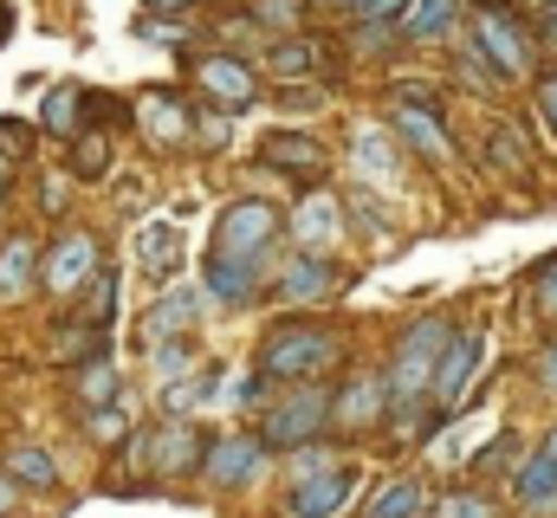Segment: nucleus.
Masks as SVG:
<instances>
[{
    "instance_id": "1",
    "label": "nucleus",
    "mask_w": 557,
    "mask_h": 518,
    "mask_svg": "<svg viewBox=\"0 0 557 518\" xmlns=\"http://www.w3.org/2000/svg\"><path fill=\"white\" fill-rule=\"evenodd\" d=\"M337 363V337L324 331V324H311V318H292V324H278L273 337H267V350H260V370L273 377V383H318L324 370Z\"/></svg>"
},
{
    "instance_id": "2",
    "label": "nucleus",
    "mask_w": 557,
    "mask_h": 518,
    "mask_svg": "<svg viewBox=\"0 0 557 518\" xmlns=\"http://www.w3.org/2000/svg\"><path fill=\"white\" fill-rule=\"evenodd\" d=\"M331 421H337V388L292 383L273 408L260 415V441H267V447H311V441H324Z\"/></svg>"
},
{
    "instance_id": "3",
    "label": "nucleus",
    "mask_w": 557,
    "mask_h": 518,
    "mask_svg": "<svg viewBox=\"0 0 557 518\" xmlns=\"http://www.w3.org/2000/svg\"><path fill=\"white\" fill-rule=\"evenodd\" d=\"M447 344H454V324H447L441 311H428V318H416V324L403 331V344H396V357H389V388H396V402L434 395V370H441Z\"/></svg>"
},
{
    "instance_id": "4",
    "label": "nucleus",
    "mask_w": 557,
    "mask_h": 518,
    "mask_svg": "<svg viewBox=\"0 0 557 518\" xmlns=\"http://www.w3.org/2000/svg\"><path fill=\"white\" fill-rule=\"evenodd\" d=\"M473 52H480L486 65H499L506 78L532 72V33H525V20H519L506 0H480V7H473Z\"/></svg>"
},
{
    "instance_id": "5",
    "label": "nucleus",
    "mask_w": 557,
    "mask_h": 518,
    "mask_svg": "<svg viewBox=\"0 0 557 518\" xmlns=\"http://www.w3.org/2000/svg\"><path fill=\"white\" fill-rule=\"evenodd\" d=\"M357 486H363V467L357 460H337L331 473H311V480L292 486L285 518H344V506L357 499Z\"/></svg>"
},
{
    "instance_id": "6",
    "label": "nucleus",
    "mask_w": 557,
    "mask_h": 518,
    "mask_svg": "<svg viewBox=\"0 0 557 518\" xmlns=\"http://www.w3.org/2000/svg\"><path fill=\"white\" fill-rule=\"evenodd\" d=\"M389 408H396L389 370H363V377H350V383L337 388V428H344V434H370V428H383Z\"/></svg>"
},
{
    "instance_id": "7",
    "label": "nucleus",
    "mask_w": 557,
    "mask_h": 518,
    "mask_svg": "<svg viewBox=\"0 0 557 518\" xmlns=\"http://www.w3.org/2000/svg\"><path fill=\"white\" fill-rule=\"evenodd\" d=\"M98 240L85 234V227H72V234H59L52 247H46V292L52 298H72L78 285H98Z\"/></svg>"
},
{
    "instance_id": "8",
    "label": "nucleus",
    "mask_w": 557,
    "mask_h": 518,
    "mask_svg": "<svg viewBox=\"0 0 557 518\" xmlns=\"http://www.w3.org/2000/svg\"><path fill=\"white\" fill-rule=\"evenodd\" d=\"M267 441L260 434H227V441H208V460H201V473L221 486V493H240V486H253L260 480V467H267Z\"/></svg>"
},
{
    "instance_id": "9",
    "label": "nucleus",
    "mask_w": 557,
    "mask_h": 518,
    "mask_svg": "<svg viewBox=\"0 0 557 518\" xmlns=\"http://www.w3.org/2000/svg\"><path fill=\"white\" fill-rule=\"evenodd\" d=\"M201 279H208V298H221L227 311H247L253 298H260V279H267V254H221L201 266Z\"/></svg>"
},
{
    "instance_id": "10",
    "label": "nucleus",
    "mask_w": 557,
    "mask_h": 518,
    "mask_svg": "<svg viewBox=\"0 0 557 518\" xmlns=\"http://www.w3.org/2000/svg\"><path fill=\"white\" fill-rule=\"evenodd\" d=\"M278 240V208L273 201H234L214 227V247L221 254H267Z\"/></svg>"
},
{
    "instance_id": "11",
    "label": "nucleus",
    "mask_w": 557,
    "mask_h": 518,
    "mask_svg": "<svg viewBox=\"0 0 557 518\" xmlns=\"http://www.w3.org/2000/svg\"><path fill=\"white\" fill-rule=\"evenodd\" d=\"M195 78H201V91H208V98H221V111H247V104L260 98L253 65H247V59H234V52H208V59L195 65Z\"/></svg>"
},
{
    "instance_id": "12",
    "label": "nucleus",
    "mask_w": 557,
    "mask_h": 518,
    "mask_svg": "<svg viewBox=\"0 0 557 518\" xmlns=\"http://www.w3.org/2000/svg\"><path fill=\"white\" fill-rule=\"evenodd\" d=\"M480 357H486V331H454V344H447V357H441V370H434V402H441V408H454V402L467 395Z\"/></svg>"
},
{
    "instance_id": "13",
    "label": "nucleus",
    "mask_w": 557,
    "mask_h": 518,
    "mask_svg": "<svg viewBox=\"0 0 557 518\" xmlns=\"http://www.w3.org/2000/svg\"><path fill=\"white\" fill-rule=\"evenodd\" d=\"M298 240H305V254H324V247H337L344 240V201L337 195H311V201H298L292 208V221H285Z\"/></svg>"
},
{
    "instance_id": "14",
    "label": "nucleus",
    "mask_w": 557,
    "mask_h": 518,
    "mask_svg": "<svg viewBox=\"0 0 557 518\" xmlns=\"http://www.w3.org/2000/svg\"><path fill=\"white\" fill-rule=\"evenodd\" d=\"M260 156L273 162L278 175H292V182H318V175H324V162H331V149H324V143H311V136H298V130H273Z\"/></svg>"
},
{
    "instance_id": "15",
    "label": "nucleus",
    "mask_w": 557,
    "mask_h": 518,
    "mask_svg": "<svg viewBox=\"0 0 557 518\" xmlns=\"http://www.w3.org/2000/svg\"><path fill=\"white\" fill-rule=\"evenodd\" d=\"M389 124H396V136L416 149L421 162H447L454 156V143H447V130H441V118L428 111V104H416V98H403L396 111H389Z\"/></svg>"
},
{
    "instance_id": "16",
    "label": "nucleus",
    "mask_w": 557,
    "mask_h": 518,
    "mask_svg": "<svg viewBox=\"0 0 557 518\" xmlns=\"http://www.w3.org/2000/svg\"><path fill=\"white\" fill-rule=\"evenodd\" d=\"M39 279H46V247H39V240H26V234H13V240L0 247V305L26 298Z\"/></svg>"
},
{
    "instance_id": "17",
    "label": "nucleus",
    "mask_w": 557,
    "mask_h": 518,
    "mask_svg": "<svg viewBox=\"0 0 557 518\" xmlns=\"http://www.w3.org/2000/svg\"><path fill=\"white\" fill-rule=\"evenodd\" d=\"M331 285H337V266L324 254H298V259H285V272H278V298H292V305L331 298Z\"/></svg>"
},
{
    "instance_id": "18",
    "label": "nucleus",
    "mask_w": 557,
    "mask_h": 518,
    "mask_svg": "<svg viewBox=\"0 0 557 518\" xmlns=\"http://www.w3.org/2000/svg\"><path fill=\"white\" fill-rule=\"evenodd\" d=\"M201 460H208V441L182 415H169V428H156V467L162 473H201Z\"/></svg>"
},
{
    "instance_id": "19",
    "label": "nucleus",
    "mask_w": 557,
    "mask_h": 518,
    "mask_svg": "<svg viewBox=\"0 0 557 518\" xmlns=\"http://www.w3.org/2000/svg\"><path fill=\"white\" fill-rule=\"evenodd\" d=\"M350 156H357V169H363V175H383V182H396V169H403V136H396V130L363 124L357 136H350Z\"/></svg>"
},
{
    "instance_id": "20",
    "label": "nucleus",
    "mask_w": 557,
    "mask_h": 518,
    "mask_svg": "<svg viewBox=\"0 0 557 518\" xmlns=\"http://www.w3.org/2000/svg\"><path fill=\"white\" fill-rule=\"evenodd\" d=\"M195 305H201V298H195L188 285L162 292V298H156V311H149V324H143V331H149V344H156V337H188V331H195Z\"/></svg>"
},
{
    "instance_id": "21",
    "label": "nucleus",
    "mask_w": 557,
    "mask_h": 518,
    "mask_svg": "<svg viewBox=\"0 0 557 518\" xmlns=\"http://www.w3.org/2000/svg\"><path fill=\"white\" fill-rule=\"evenodd\" d=\"M143 130H149L162 149L188 143V111H182V98H169V91H143Z\"/></svg>"
},
{
    "instance_id": "22",
    "label": "nucleus",
    "mask_w": 557,
    "mask_h": 518,
    "mask_svg": "<svg viewBox=\"0 0 557 518\" xmlns=\"http://www.w3.org/2000/svg\"><path fill=\"white\" fill-rule=\"evenodd\" d=\"M454 26H460V0H416V7H409V20H403V33H409L416 46L447 39Z\"/></svg>"
},
{
    "instance_id": "23",
    "label": "nucleus",
    "mask_w": 557,
    "mask_h": 518,
    "mask_svg": "<svg viewBox=\"0 0 557 518\" xmlns=\"http://www.w3.org/2000/svg\"><path fill=\"white\" fill-rule=\"evenodd\" d=\"M7 480H20L33 493H59V467L46 447H7Z\"/></svg>"
},
{
    "instance_id": "24",
    "label": "nucleus",
    "mask_w": 557,
    "mask_h": 518,
    "mask_svg": "<svg viewBox=\"0 0 557 518\" xmlns=\"http://www.w3.org/2000/svg\"><path fill=\"white\" fill-rule=\"evenodd\" d=\"M85 111H91V91H78V85H59L52 98H46V136H72V130H85Z\"/></svg>"
},
{
    "instance_id": "25",
    "label": "nucleus",
    "mask_w": 557,
    "mask_h": 518,
    "mask_svg": "<svg viewBox=\"0 0 557 518\" xmlns=\"http://www.w3.org/2000/svg\"><path fill=\"white\" fill-rule=\"evenodd\" d=\"M78 402H85V408H111V402H124V370H117L111 357H91L85 377H78Z\"/></svg>"
},
{
    "instance_id": "26",
    "label": "nucleus",
    "mask_w": 557,
    "mask_h": 518,
    "mask_svg": "<svg viewBox=\"0 0 557 518\" xmlns=\"http://www.w3.org/2000/svg\"><path fill=\"white\" fill-rule=\"evenodd\" d=\"M421 506H428L421 480H389V486H383V493L370 499V513H363V518H428Z\"/></svg>"
},
{
    "instance_id": "27",
    "label": "nucleus",
    "mask_w": 557,
    "mask_h": 518,
    "mask_svg": "<svg viewBox=\"0 0 557 518\" xmlns=\"http://www.w3.org/2000/svg\"><path fill=\"white\" fill-rule=\"evenodd\" d=\"M311 52H318L311 39L285 33V39H273V46H267V65L278 72V85H292V78H305V72H311Z\"/></svg>"
},
{
    "instance_id": "28",
    "label": "nucleus",
    "mask_w": 557,
    "mask_h": 518,
    "mask_svg": "<svg viewBox=\"0 0 557 518\" xmlns=\"http://www.w3.org/2000/svg\"><path fill=\"white\" fill-rule=\"evenodd\" d=\"M137 254H143V266L162 279V272H169V259H182V240H175V227H143Z\"/></svg>"
},
{
    "instance_id": "29",
    "label": "nucleus",
    "mask_w": 557,
    "mask_h": 518,
    "mask_svg": "<svg viewBox=\"0 0 557 518\" xmlns=\"http://www.w3.org/2000/svg\"><path fill=\"white\" fill-rule=\"evenodd\" d=\"M72 175H78V182L111 175V143H104V136H85V143H78V156H72Z\"/></svg>"
},
{
    "instance_id": "30",
    "label": "nucleus",
    "mask_w": 557,
    "mask_h": 518,
    "mask_svg": "<svg viewBox=\"0 0 557 518\" xmlns=\"http://www.w3.org/2000/svg\"><path fill=\"white\" fill-rule=\"evenodd\" d=\"M156 370L162 377H188L195 370V344L188 337H156Z\"/></svg>"
},
{
    "instance_id": "31",
    "label": "nucleus",
    "mask_w": 557,
    "mask_h": 518,
    "mask_svg": "<svg viewBox=\"0 0 557 518\" xmlns=\"http://www.w3.org/2000/svg\"><path fill=\"white\" fill-rule=\"evenodd\" d=\"M512 460H519V434H493V441L473 454V467H486V473H519Z\"/></svg>"
},
{
    "instance_id": "32",
    "label": "nucleus",
    "mask_w": 557,
    "mask_h": 518,
    "mask_svg": "<svg viewBox=\"0 0 557 518\" xmlns=\"http://www.w3.org/2000/svg\"><path fill=\"white\" fill-rule=\"evenodd\" d=\"M117 318V272H98V285H91V311H85V324H111Z\"/></svg>"
},
{
    "instance_id": "33",
    "label": "nucleus",
    "mask_w": 557,
    "mask_h": 518,
    "mask_svg": "<svg viewBox=\"0 0 557 518\" xmlns=\"http://www.w3.org/2000/svg\"><path fill=\"white\" fill-rule=\"evenodd\" d=\"M434 518H499V513H493L480 493H441V499H434Z\"/></svg>"
},
{
    "instance_id": "34",
    "label": "nucleus",
    "mask_w": 557,
    "mask_h": 518,
    "mask_svg": "<svg viewBox=\"0 0 557 518\" xmlns=\"http://www.w3.org/2000/svg\"><path fill=\"white\" fill-rule=\"evenodd\" d=\"M253 20H260V26H278V33H292V26L305 20V0H253Z\"/></svg>"
},
{
    "instance_id": "35",
    "label": "nucleus",
    "mask_w": 557,
    "mask_h": 518,
    "mask_svg": "<svg viewBox=\"0 0 557 518\" xmlns=\"http://www.w3.org/2000/svg\"><path fill=\"white\" fill-rule=\"evenodd\" d=\"M85 428H91V441H117V434L131 428V408H124V402H111V408H91V421H85Z\"/></svg>"
},
{
    "instance_id": "36",
    "label": "nucleus",
    "mask_w": 557,
    "mask_h": 518,
    "mask_svg": "<svg viewBox=\"0 0 557 518\" xmlns=\"http://www.w3.org/2000/svg\"><path fill=\"white\" fill-rule=\"evenodd\" d=\"M409 7H416V0H357V20H370V26H403Z\"/></svg>"
},
{
    "instance_id": "37",
    "label": "nucleus",
    "mask_w": 557,
    "mask_h": 518,
    "mask_svg": "<svg viewBox=\"0 0 557 518\" xmlns=\"http://www.w3.org/2000/svg\"><path fill=\"white\" fill-rule=\"evenodd\" d=\"M532 305H539V318H545V324H557V259H545V266H539Z\"/></svg>"
},
{
    "instance_id": "38",
    "label": "nucleus",
    "mask_w": 557,
    "mask_h": 518,
    "mask_svg": "<svg viewBox=\"0 0 557 518\" xmlns=\"http://www.w3.org/2000/svg\"><path fill=\"white\" fill-rule=\"evenodd\" d=\"M318 98H324L318 85H285L278 91V104H292V111H318Z\"/></svg>"
},
{
    "instance_id": "39",
    "label": "nucleus",
    "mask_w": 557,
    "mask_h": 518,
    "mask_svg": "<svg viewBox=\"0 0 557 518\" xmlns=\"http://www.w3.org/2000/svg\"><path fill=\"white\" fill-rule=\"evenodd\" d=\"M532 377H539L545 388H557V337L545 344V350H539V357H532Z\"/></svg>"
},
{
    "instance_id": "40",
    "label": "nucleus",
    "mask_w": 557,
    "mask_h": 518,
    "mask_svg": "<svg viewBox=\"0 0 557 518\" xmlns=\"http://www.w3.org/2000/svg\"><path fill=\"white\" fill-rule=\"evenodd\" d=\"M39 208H46V214H52V221H59V214H65V175H52V182H46V188H39Z\"/></svg>"
},
{
    "instance_id": "41",
    "label": "nucleus",
    "mask_w": 557,
    "mask_h": 518,
    "mask_svg": "<svg viewBox=\"0 0 557 518\" xmlns=\"http://www.w3.org/2000/svg\"><path fill=\"white\" fill-rule=\"evenodd\" d=\"M539 111L557 124V72H545V78H539Z\"/></svg>"
},
{
    "instance_id": "42",
    "label": "nucleus",
    "mask_w": 557,
    "mask_h": 518,
    "mask_svg": "<svg viewBox=\"0 0 557 518\" xmlns=\"http://www.w3.org/2000/svg\"><path fill=\"white\" fill-rule=\"evenodd\" d=\"M13 513H20V480L0 473V518H13Z\"/></svg>"
},
{
    "instance_id": "43",
    "label": "nucleus",
    "mask_w": 557,
    "mask_h": 518,
    "mask_svg": "<svg viewBox=\"0 0 557 518\" xmlns=\"http://www.w3.org/2000/svg\"><path fill=\"white\" fill-rule=\"evenodd\" d=\"M143 33H149V39H162V46H182V26H156V20H149Z\"/></svg>"
},
{
    "instance_id": "44",
    "label": "nucleus",
    "mask_w": 557,
    "mask_h": 518,
    "mask_svg": "<svg viewBox=\"0 0 557 518\" xmlns=\"http://www.w3.org/2000/svg\"><path fill=\"white\" fill-rule=\"evenodd\" d=\"M143 7H149V13H188L195 0H143Z\"/></svg>"
},
{
    "instance_id": "45",
    "label": "nucleus",
    "mask_w": 557,
    "mask_h": 518,
    "mask_svg": "<svg viewBox=\"0 0 557 518\" xmlns=\"http://www.w3.org/2000/svg\"><path fill=\"white\" fill-rule=\"evenodd\" d=\"M7 33H13V7L0 0V46H7Z\"/></svg>"
},
{
    "instance_id": "46",
    "label": "nucleus",
    "mask_w": 557,
    "mask_h": 518,
    "mask_svg": "<svg viewBox=\"0 0 557 518\" xmlns=\"http://www.w3.org/2000/svg\"><path fill=\"white\" fill-rule=\"evenodd\" d=\"M545 39L557 46V13H545Z\"/></svg>"
},
{
    "instance_id": "47",
    "label": "nucleus",
    "mask_w": 557,
    "mask_h": 518,
    "mask_svg": "<svg viewBox=\"0 0 557 518\" xmlns=\"http://www.w3.org/2000/svg\"><path fill=\"white\" fill-rule=\"evenodd\" d=\"M545 454H552V460H557V428H552V434H545Z\"/></svg>"
},
{
    "instance_id": "48",
    "label": "nucleus",
    "mask_w": 557,
    "mask_h": 518,
    "mask_svg": "<svg viewBox=\"0 0 557 518\" xmlns=\"http://www.w3.org/2000/svg\"><path fill=\"white\" fill-rule=\"evenodd\" d=\"M0 201H7V162H0Z\"/></svg>"
},
{
    "instance_id": "49",
    "label": "nucleus",
    "mask_w": 557,
    "mask_h": 518,
    "mask_svg": "<svg viewBox=\"0 0 557 518\" xmlns=\"http://www.w3.org/2000/svg\"><path fill=\"white\" fill-rule=\"evenodd\" d=\"M539 7H545V13H557V0H539Z\"/></svg>"
},
{
    "instance_id": "50",
    "label": "nucleus",
    "mask_w": 557,
    "mask_h": 518,
    "mask_svg": "<svg viewBox=\"0 0 557 518\" xmlns=\"http://www.w3.org/2000/svg\"><path fill=\"white\" fill-rule=\"evenodd\" d=\"M337 7H350V13H357V0H337Z\"/></svg>"
}]
</instances>
